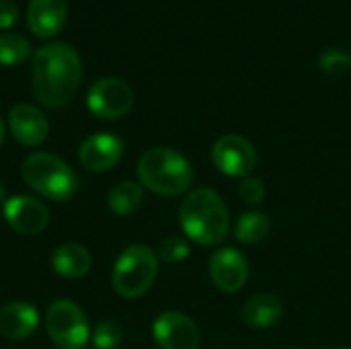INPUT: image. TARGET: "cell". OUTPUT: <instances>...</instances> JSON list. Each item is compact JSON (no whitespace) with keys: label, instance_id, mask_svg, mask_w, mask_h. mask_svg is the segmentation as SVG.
I'll return each mask as SVG.
<instances>
[{"label":"cell","instance_id":"cell-1","mask_svg":"<svg viewBox=\"0 0 351 349\" xmlns=\"http://www.w3.org/2000/svg\"><path fill=\"white\" fill-rule=\"evenodd\" d=\"M82 76V62L76 49L64 41H53L37 49L33 58V95L49 107L60 109L72 101Z\"/></svg>","mask_w":351,"mask_h":349},{"label":"cell","instance_id":"cell-2","mask_svg":"<svg viewBox=\"0 0 351 349\" xmlns=\"http://www.w3.org/2000/svg\"><path fill=\"white\" fill-rule=\"evenodd\" d=\"M179 222L187 239L197 245H220L230 232V214L224 200L208 189L199 187L185 195L179 208Z\"/></svg>","mask_w":351,"mask_h":349},{"label":"cell","instance_id":"cell-3","mask_svg":"<svg viewBox=\"0 0 351 349\" xmlns=\"http://www.w3.org/2000/svg\"><path fill=\"white\" fill-rule=\"evenodd\" d=\"M140 183L156 195L175 197L185 193L193 183L191 163L173 148H148L138 160Z\"/></svg>","mask_w":351,"mask_h":349},{"label":"cell","instance_id":"cell-4","mask_svg":"<svg viewBox=\"0 0 351 349\" xmlns=\"http://www.w3.org/2000/svg\"><path fill=\"white\" fill-rule=\"evenodd\" d=\"M23 181L41 197L51 202H68L80 187L78 175L58 156L49 152H33L23 160Z\"/></svg>","mask_w":351,"mask_h":349},{"label":"cell","instance_id":"cell-5","mask_svg":"<svg viewBox=\"0 0 351 349\" xmlns=\"http://www.w3.org/2000/svg\"><path fill=\"white\" fill-rule=\"evenodd\" d=\"M158 276V257L146 245H130L115 261L111 284L128 300L144 296Z\"/></svg>","mask_w":351,"mask_h":349},{"label":"cell","instance_id":"cell-6","mask_svg":"<svg viewBox=\"0 0 351 349\" xmlns=\"http://www.w3.org/2000/svg\"><path fill=\"white\" fill-rule=\"evenodd\" d=\"M45 329L58 349H84L90 339V325L82 309L70 300H56L45 315Z\"/></svg>","mask_w":351,"mask_h":349},{"label":"cell","instance_id":"cell-7","mask_svg":"<svg viewBox=\"0 0 351 349\" xmlns=\"http://www.w3.org/2000/svg\"><path fill=\"white\" fill-rule=\"evenodd\" d=\"M86 105L101 119H119L134 107V91L121 78H101L90 86Z\"/></svg>","mask_w":351,"mask_h":349},{"label":"cell","instance_id":"cell-8","mask_svg":"<svg viewBox=\"0 0 351 349\" xmlns=\"http://www.w3.org/2000/svg\"><path fill=\"white\" fill-rule=\"evenodd\" d=\"M212 160L220 173L228 177L245 179L257 167V152H255V146L247 138L239 134H226L214 142Z\"/></svg>","mask_w":351,"mask_h":349},{"label":"cell","instance_id":"cell-9","mask_svg":"<svg viewBox=\"0 0 351 349\" xmlns=\"http://www.w3.org/2000/svg\"><path fill=\"white\" fill-rule=\"evenodd\" d=\"M152 337L160 349H197L202 341L197 325L179 311L158 315L152 325Z\"/></svg>","mask_w":351,"mask_h":349},{"label":"cell","instance_id":"cell-10","mask_svg":"<svg viewBox=\"0 0 351 349\" xmlns=\"http://www.w3.org/2000/svg\"><path fill=\"white\" fill-rule=\"evenodd\" d=\"M210 280L226 294L239 292L249 280V263L245 255L232 247H222L210 257Z\"/></svg>","mask_w":351,"mask_h":349},{"label":"cell","instance_id":"cell-11","mask_svg":"<svg viewBox=\"0 0 351 349\" xmlns=\"http://www.w3.org/2000/svg\"><path fill=\"white\" fill-rule=\"evenodd\" d=\"M4 218L14 232L25 237H35L49 224V212L45 204L31 195L8 197L4 204Z\"/></svg>","mask_w":351,"mask_h":349},{"label":"cell","instance_id":"cell-12","mask_svg":"<svg viewBox=\"0 0 351 349\" xmlns=\"http://www.w3.org/2000/svg\"><path fill=\"white\" fill-rule=\"evenodd\" d=\"M121 156H123V142L109 132H101L86 138L78 150L80 165L93 173H103L113 169L121 160Z\"/></svg>","mask_w":351,"mask_h":349},{"label":"cell","instance_id":"cell-13","mask_svg":"<svg viewBox=\"0 0 351 349\" xmlns=\"http://www.w3.org/2000/svg\"><path fill=\"white\" fill-rule=\"evenodd\" d=\"M8 128L12 138L23 146H39L49 134L47 117L33 105H14L8 113Z\"/></svg>","mask_w":351,"mask_h":349},{"label":"cell","instance_id":"cell-14","mask_svg":"<svg viewBox=\"0 0 351 349\" xmlns=\"http://www.w3.org/2000/svg\"><path fill=\"white\" fill-rule=\"evenodd\" d=\"M68 16L66 0H31L27 8V23L35 37L47 39L60 33Z\"/></svg>","mask_w":351,"mask_h":349},{"label":"cell","instance_id":"cell-15","mask_svg":"<svg viewBox=\"0 0 351 349\" xmlns=\"http://www.w3.org/2000/svg\"><path fill=\"white\" fill-rule=\"evenodd\" d=\"M39 325V313L29 302L16 300L0 309V335L12 341L27 339Z\"/></svg>","mask_w":351,"mask_h":349},{"label":"cell","instance_id":"cell-16","mask_svg":"<svg viewBox=\"0 0 351 349\" xmlns=\"http://www.w3.org/2000/svg\"><path fill=\"white\" fill-rule=\"evenodd\" d=\"M284 317V302L276 294H257L249 298L241 311V319L247 327L267 329L280 323Z\"/></svg>","mask_w":351,"mask_h":349},{"label":"cell","instance_id":"cell-17","mask_svg":"<svg viewBox=\"0 0 351 349\" xmlns=\"http://www.w3.org/2000/svg\"><path fill=\"white\" fill-rule=\"evenodd\" d=\"M90 253L76 243H66L60 245L53 255H51V265L56 269V274H60L62 278L68 280H78L82 276L88 274L90 269Z\"/></svg>","mask_w":351,"mask_h":349},{"label":"cell","instance_id":"cell-18","mask_svg":"<svg viewBox=\"0 0 351 349\" xmlns=\"http://www.w3.org/2000/svg\"><path fill=\"white\" fill-rule=\"evenodd\" d=\"M271 232V220L267 214L251 210L245 212L234 226V237L239 243L243 245H257L261 241H265Z\"/></svg>","mask_w":351,"mask_h":349},{"label":"cell","instance_id":"cell-19","mask_svg":"<svg viewBox=\"0 0 351 349\" xmlns=\"http://www.w3.org/2000/svg\"><path fill=\"white\" fill-rule=\"evenodd\" d=\"M144 200V191L140 183L134 181H119L107 195V206L117 216H130L134 214Z\"/></svg>","mask_w":351,"mask_h":349},{"label":"cell","instance_id":"cell-20","mask_svg":"<svg viewBox=\"0 0 351 349\" xmlns=\"http://www.w3.org/2000/svg\"><path fill=\"white\" fill-rule=\"evenodd\" d=\"M31 53V43L19 33H4L0 35V64L2 66H16L23 64Z\"/></svg>","mask_w":351,"mask_h":349},{"label":"cell","instance_id":"cell-21","mask_svg":"<svg viewBox=\"0 0 351 349\" xmlns=\"http://www.w3.org/2000/svg\"><path fill=\"white\" fill-rule=\"evenodd\" d=\"M123 341V327L117 321H103L93 331V346L97 349H115Z\"/></svg>","mask_w":351,"mask_h":349},{"label":"cell","instance_id":"cell-22","mask_svg":"<svg viewBox=\"0 0 351 349\" xmlns=\"http://www.w3.org/2000/svg\"><path fill=\"white\" fill-rule=\"evenodd\" d=\"M156 257L158 261L169 263V265L181 263L183 259L189 257V245L181 237H167L165 241H160L156 249Z\"/></svg>","mask_w":351,"mask_h":349},{"label":"cell","instance_id":"cell-23","mask_svg":"<svg viewBox=\"0 0 351 349\" xmlns=\"http://www.w3.org/2000/svg\"><path fill=\"white\" fill-rule=\"evenodd\" d=\"M350 66L351 56L337 47H329L319 56V68L329 76H341Z\"/></svg>","mask_w":351,"mask_h":349},{"label":"cell","instance_id":"cell-24","mask_svg":"<svg viewBox=\"0 0 351 349\" xmlns=\"http://www.w3.org/2000/svg\"><path fill=\"white\" fill-rule=\"evenodd\" d=\"M239 197L249 204V206H259L265 197V185L261 179L257 177H245L241 183H239Z\"/></svg>","mask_w":351,"mask_h":349},{"label":"cell","instance_id":"cell-25","mask_svg":"<svg viewBox=\"0 0 351 349\" xmlns=\"http://www.w3.org/2000/svg\"><path fill=\"white\" fill-rule=\"evenodd\" d=\"M19 19V6L10 0H0V29H8Z\"/></svg>","mask_w":351,"mask_h":349},{"label":"cell","instance_id":"cell-26","mask_svg":"<svg viewBox=\"0 0 351 349\" xmlns=\"http://www.w3.org/2000/svg\"><path fill=\"white\" fill-rule=\"evenodd\" d=\"M6 200H8V197H6V187L0 183V206H2V204H6Z\"/></svg>","mask_w":351,"mask_h":349},{"label":"cell","instance_id":"cell-27","mask_svg":"<svg viewBox=\"0 0 351 349\" xmlns=\"http://www.w3.org/2000/svg\"><path fill=\"white\" fill-rule=\"evenodd\" d=\"M4 142V123H2V119H0V144Z\"/></svg>","mask_w":351,"mask_h":349},{"label":"cell","instance_id":"cell-28","mask_svg":"<svg viewBox=\"0 0 351 349\" xmlns=\"http://www.w3.org/2000/svg\"><path fill=\"white\" fill-rule=\"evenodd\" d=\"M339 349H351V348H339Z\"/></svg>","mask_w":351,"mask_h":349}]
</instances>
